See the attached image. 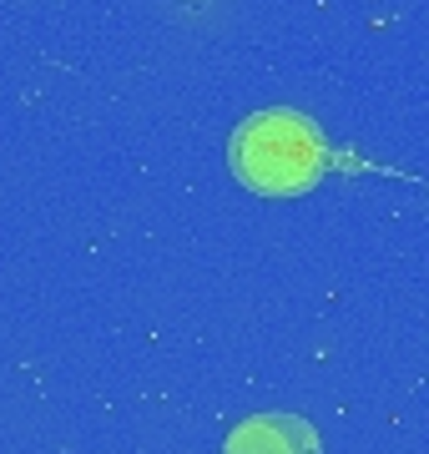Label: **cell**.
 <instances>
[{"instance_id": "obj_1", "label": "cell", "mask_w": 429, "mask_h": 454, "mask_svg": "<svg viewBox=\"0 0 429 454\" xmlns=\"http://www.w3.org/2000/svg\"><path fill=\"white\" fill-rule=\"evenodd\" d=\"M232 172L258 197H303L329 172V142L303 112H258L232 137Z\"/></svg>"}, {"instance_id": "obj_2", "label": "cell", "mask_w": 429, "mask_h": 454, "mask_svg": "<svg viewBox=\"0 0 429 454\" xmlns=\"http://www.w3.org/2000/svg\"><path fill=\"white\" fill-rule=\"evenodd\" d=\"M222 454H324V444L298 414H253L228 434Z\"/></svg>"}]
</instances>
